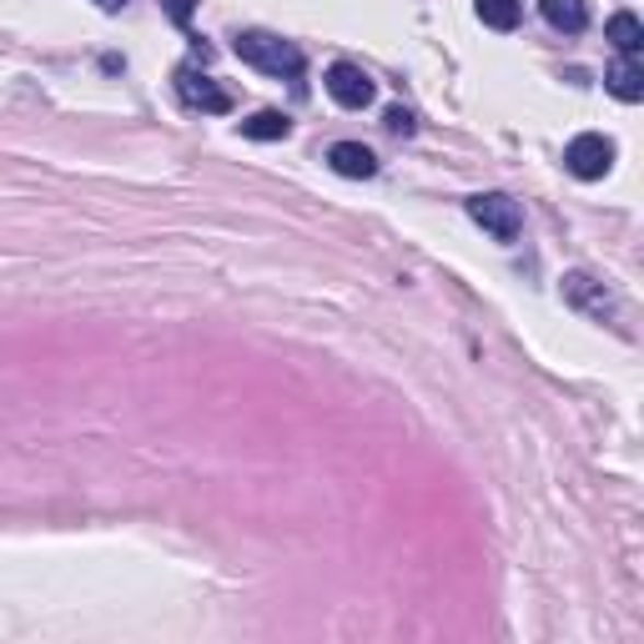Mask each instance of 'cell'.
<instances>
[{
	"label": "cell",
	"instance_id": "3",
	"mask_svg": "<svg viewBox=\"0 0 644 644\" xmlns=\"http://www.w3.org/2000/svg\"><path fill=\"white\" fill-rule=\"evenodd\" d=\"M564 166H570L579 182H599V176H609V166H614V141L599 137V131H584V137H574L570 147H564Z\"/></svg>",
	"mask_w": 644,
	"mask_h": 644
},
{
	"label": "cell",
	"instance_id": "13",
	"mask_svg": "<svg viewBox=\"0 0 644 644\" xmlns=\"http://www.w3.org/2000/svg\"><path fill=\"white\" fill-rule=\"evenodd\" d=\"M383 126L393 131V137H413V131H418V122H413V112H409V106H388Z\"/></svg>",
	"mask_w": 644,
	"mask_h": 644
},
{
	"label": "cell",
	"instance_id": "10",
	"mask_svg": "<svg viewBox=\"0 0 644 644\" xmlns=\"http://www.w3.org/2000/svg\"><path fill=\"white\" fill-rule=\"evenodd\" d=\"M605 36H609V46L620 50V56H640V46H644V25H640V15L620 11V15H609Z\"/></svg>",
	"mask_w": 644,
	"mask_h": 644
},
{
	"label": "cell",
	"instance_id": "9",
	"mask_svg": "<svg viewBox=\"0 0 644 644\" xmlns=\"http://www.w3.org/2000/svg\"><path fill=\"white\" fill-rule=\"evenodd\" d=\"M605 87L614 91L620 101H640V96H644V71H640V61H634V56H620V61L605 71Z\"/></svg>",
	"mask_w": 644,
	"mask_h": 644
},
{
	"label": "cell",
	"instance_id": "2",
	"mask_svg": "<svg viewBox=\"0 0 644 644\" xmlns=\"http://www.w3.org/2000/svg\"><path fill=\"white\" fill-rule=\"evenodd\" d=\"M469 217L488 237H494V242H514V237H519V227H524L519 202L504 197V192H479V197H469Z\"/></svg>",
	"mask_w": 644,
	"mask_h": 644
},
{
	"label": "cell",
	"instance_id": "6",
	"mask_svg": "<svg viewBox=\"0 0 644 644\" xmlns=\"http://www.w3.org/2000/svg\"><path fill=\"white\" fill-rule=\"evenodd\" d=\"M564 298H570V308L589 312V318H614V298L605 292V283H595L589 273H570L564 277Z\"/></svg>",
	"mask_w": 644,
	"mask_h": 644
},
{
	"label": "cell",
	"instance_id": "8",
	"mask_svg": "<svg viewBox=\"0 0 644 644\" xmlns=\"http://www.w3.org/2000/svg\"><path fill=\"white\" fill-rule=\"evenodd\" d=\"M539 11H544V21L554 25V31H564V36H579L584 25H589V5H584V0H539Z\"/></svg>",
	"mask_w": 644,
	"mask_h": 644
},
{
	"label": "cell",
	"instance_id": "7",
	"mask_svg": "<svg viewBox=\"0 0 644 644\" xmlns=\"http://www.w3.org/2000/svg\"><path fill=\"white\" fill-rule=\"evenodd\" d=\"M327 166H333L337 176H347V182H368V176L378 172V157H372L363 141H337V147H327Z\"/></svg>",
	"mask_w": 644,
	"mask_h": 644
},
{
	"label": "cell",
	"instance_id": "12",
	"mask_svg": "<svg viewBox=\"0 0 644 644\" xmlns=\"http://www.w3.org/2000/svg\"><path fill=\"white\" fill-rule=\"evenodd\" d=\"M287 131H292V122L283 112H252L242 122V137H252V141H283Z\"/></svg>",
	"mask_w": 644,
	"mask_h": 644
},
{
	"label": "cell",
	"instance_id": "4",
	"mask_svg": "<svg viewBox=\"0 0 644 644\" xmlns=\"http://www.w3.org/2000/svg\"><path fill=\"white\" fill-rule=\"evenodd\" d=\"M176 96H182L192 112H207V116H227V112H232V96H227L211 76H202L197 66H176Z\"/></svg>",
	"mask_w": 644,
	"mask_h": 644
},
{
	"label": "cell",
	"instance_id": "1",
	"mask_svg": "<svg viewBox=\"0 0 644 644\" xmlns=\"http://www.w3.org/2000/svg\"><path fill=\"white\" fill-rule=\"evenodd\" d=\"M237 56L267 76H302V50L283 36H267V31H242L237 36Z\"/></svg>",
	"mask_w": 644,
	"mask_h": 644
},
{
	"label": "cell",
	"instance_id": "14",
	"mask_svg": "<svg viewBox=\"0 0 644 644\" xmlns=\"http://www.w3.org/2000/svg\"><path fill=\"white\" fill-rule=\"evenodd\" d=\"M192 5H197V0H161V11L172 15V21L182 25V31H186V25H192Z\"/></svg>",
	"mask_w": 644,
	"mask_h": 644
},
{
	"label": "cell",
	"instance_id": "15",
	"mask_svg": "<svg viewBox=\"0 0 644 644\" xmlns=\"http://www.w3.org/2000/svg\"><path fill=\"white\" fill-rule=\"evenodd\" d=\"M96 5H101V11H122L126 0H96Z\"/></svg>",
	"mask_w": 644,
	"mask_h": 644
},
{
	"label": "cell",
	"instance_id": "11",
	"mask_svg": "<svg viewBox=\"0 0 644 644\" xmlns=\"http://www.w3.org/2000/svg\"><path fill=\"white\" fill-rule=\"evenodd\" d=\"M473 11H479L483 25H494V31H514L524 15V0H473Z\"/></svg>",
	"mask_w": 644,
	"mask_h": 644
},
{
	"label": "cell",
	"instance_id": "5",
	"mask_svg": "<svg viewBox=\"0 0 644 644\" xmlns=\"http://www.w3.org/2000/svg\"><path fill=\"white\" fill-rule=\"evenodd\" d=\"M327 96H333L337 106H347V112H363L372 101V76L353 61H333L327 66Z\"/></svg>",
	"mask_w": 644,
	"mask_h": 644
}]
</instances>
